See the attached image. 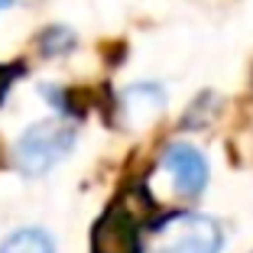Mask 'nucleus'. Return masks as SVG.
I'll use <instances>...</instances> for the list:
<instances>
[{"label":"nucleus","instance_id":"1","mask_svg":"<svg viewBox=\"0 0 253 253\" xmlns=\"http://www.w3.org/2000/svg\"><path fill=\"white\" fill-rule=\"evenodd\" d=\"M153 214L156 205L146 185H130L97 217L91 231V253H143V231L153 227Z\"/></svg>","mask_w":253,"mask_h":253},{"label":"nucleus","instance_id":"9","mask_svg":"<svg viewBox=\"0 0 253 253\" xmlns=\"http://www.w3.org/2000/svg\"><path fill=\"white\" fill-rule=\"evenodd\" d=\"M13 3H16V0H0V13H3V10H10Z\"/></svg>","mask_w":253,"mask_h":253},{"label":"nucleus","instance_id":"4","mask_svg":"<svg viewBox=\"0 0 253 253\" xmlns=\"http://www.w3.org/2000/svg\"><path fill=\"white\" fill-rule=\"evenodd\" d=\"M163 169L169 172L172 185L182 198H195L208 185V163L195 146L188 143H169L163 153Z\"/></svg>","mask_w":253,"mask_h":253},{"label":"nucleus","instance_id":"2","mask_svg":"<svg viewBox=\"0 0 253 253\" xmlns=\"http://www.w3.org/2000/svg\"><path fill=\"white\" fill-rule=\"evenodd\" d=\"M75 149V126L65 120H39L26 126L13 146V166L23 175H45Z\"/></svg>","mask_w":253,"mask_h":253},{"label":"nucleus","instance_id":"7","mask_svg":"<svg viewBox=\"0 0 253 253\" xmlns=\"http://www.w3.org/2000/svg\"><path fill=\"white\" fill-rule=\"evenodd\" d=\"M124 104L133 117H140V114L146 117L149 111H159L163 107V88L159 84H133V88H126Z\"/></svg>","mask_w":253,"mask_h":253},{"label":"nucleus","instance_id":"8","mask_svg":"<svg viewBox=\"0 0 253 253\" xmlns=\"http://www.w3.org/2000/svg\"><path fill=\"white\" fill-rule=\"evenodd\" d=\"M23 75V65H0V104L7 101V91L13 88V82Z\"/></svg>","mask_w":253,"mask_h":253},{"label":"nucleus","instance_id":"6","mask_svg":"<svg viewBox=\"0 0 253 253\" xmlns=\"http://www.w3.org/2000/svg\"><path fill=\"white\" fill-rule=\"evenodd\" d=\"M75 33L68 26H45L36 36V49L45 55V59H59V55H68L75 49Z\"/></svg>","mask_w":253,"mask_h":253},{"label":"nucleus","instance_id":"5","mask_svg":"<svg viewBox=\"0 0 253 253\" xmlns=\"http://www.w3.org/2000/svg\"><path fill=\"white\" fill-rule=\"evenodd\" d=\"M0 253H55V240L42 227H20L0 244Z\"/></svg>","mask_w":253,"mask_h":253},{"label":"nucleus","instance_id":"3","mask_svg":"<svg viewBox=\"0 0 253 253\" xmlns=\"http://www.w3.org/2000/svg\"><path fill=\"white\" fill-rule=\"evenodd\" d=\"M149 253H221V224L205 214H172L149 227Z\"/></svg>","mask_w":253,"mask_h":253}]
</instances>
